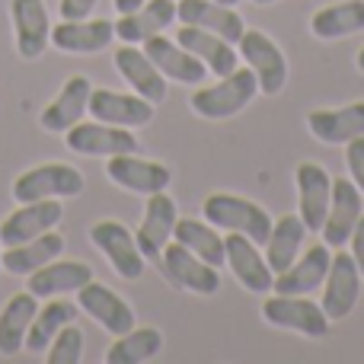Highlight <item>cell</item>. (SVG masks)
<instances>
[{"instance_id":"obj_1","label":"cell","mask_w":364,"mask_h":364,"mask_svg":"<svg viewBox=\"0 0 364 364\" xmlns=\"http://www.w3.org/2000/svg\"><path fill=\"white\" fill-rule=\"evenodd\" d=\"M259 93V80L250 68H233L224 74L214 87H201L192 93V109L201 119H230V115L243 112Z\"/></svg>"},{"instance_id":"obj_2","label":"cell","mask_w":364,"mask_h":364,"mask_svg":"<svg viewBox=\"0 0 364 364\" xmlns=\"http://www.w3.org/2000/svg\"><path fill=\"white\" fill-rule=\"evenodd\" d=\"M201 214H205L208 224L246 233L259 246H265L269 230H272V214L262 205H256L250 198H240V195H227V192L208 195L205 205H201Z\"/></svg>"},{"instance_id":"obj_3","label":"cell","mask_w":364,"mask_h":364,"mask_svg":"<svg viewBox=\"0 0 364 364\" xmlns=\"http://www.w3.org/2000/svg\"><path fill=\"white\" fill-rule=\"evenodd\" d=\"M262 320L278 329H291L307 339H323L329 333V316L323 304L310 301L304 294H275L262 304Z\"/></svg>"},{"instance_id":"obj_4","label":"cell","mask_w":364,"mask_h":364,"mask_svg":"<svg viewBox=\"0 0 364 364\" xmlns=\"http://www.w3.org/2000/svg\"><path fill=\"white\" fill-rule=\"evenodd\" d=\"M83 176L77 166L68 164H42L36 170H26L23 176L13 182V198L19 205L42 198H77L83 192Z\"/></svg>"},{"instance_id":"obj_5","label":"cell","mask_w":364,"mask_h":364,"mask_svg":"<svg viewBox=\"0 0 364 364\" xmlns=\"http://www.w3.org/2000/svg\"><path fill=\"white\" fill-rule=\"evenodd\" d=\"M240 55H243L246 68L256 74L259 80V93L265 96H278L288 83V61H284L282 48L275 45V38H269L259 29H246L240 38Z\"/></svg>"},{"instance_id":"obj_6","label":"cell","mask_w":364,"mask_h":364,"mask_svg":"<svg viewBox=\"0 0 364 364\" xmlns=\"http://www.w3.org/2000/svg\"><path fill=\"white\" fill-rule=\"evenodd\" d=\"M361 272L355 265L352 252H336L333 262H329V272L323 278V310H326L329 323H342L348 314L355 310L361 297Z\"/></svg>"},{"instance_id":"obj_7","label":"cell","mask_w":364,"mask_h":364,"mask_svg":"<svg viewBox=\"0 0 364 364\" xmlns=\"http://www.w3.org/2000/svg\"><path fill=\"white\" fill-rule=\"evenodd\" d=\"M90 240H93V246L112 262V269L125 282H138L144 275L147 259L141 256L138 243H134V233L125 224H119V220H96L90 227Z\"/></svg>"},{"instance_id":"obj_8","label":"cell","mask_w":364,"mask_h":364,"mask_svg":"<svg viewBox=\"0 0 364 364\" xmlns=\"http://www.w3.org/2000/svg\"><path fill=\"white\" fill-rule=\"evenodd\" d=\"M68 141L64 144L74 154L83 157H115V154H138V138L132 134V128L106 125V122H77L74 128H68Z\"/></svg>"},{"instance_id":"obj_9","label":"cell","mask_w":364,"mask_h":364,"mask_svg":"<svg viewBox=\"0 0 364 364\" xmlns=\"http://www.w3.org/2000/svg\"><path fill=\"white\" fill-rule=\"evenodd\" d=\"M166 278H170L176 288L192 291V294H218L220 288V275L211 262H205L201 256H195L192 250H186L182 243H166L164 256H160Z\"/></svg>"},{"instance_id":"obj_10","label":"cell","mask_w":364,"mask_h":364,"mask_svg":"<svg viewBox=\"0 0 364 364\" xmlns=\"http://www.w3.org/2000/svg\"><path fill=\"white\" fill-rule=\"evenodd\" d=\"M364 214V192L355 186L352 179H333V198H329V211L326 220H323L320 233H323V243L326 246H348V237H352L355 224Z\"/></svg>"},{"instance_id":"obj_11","label":"cell","mask_w":364,"mask_h":364,"mask_svg":"<svg viewBox=\"0 0 364 364\" xmlns=\"http://www.w3.org/2000/svg\"><path fill=\"white\" fill-rule=\"evenodd\" d=\"M64 218L61 198H42V201H26L19 205L10 218L0 224V243L4 246H19L29 240L42 237V233L55 230Z\"/></svg>"},{"instance_id":"obj_12","label":"cell","mask_w":364,"mask_h":364,"mask_svg":"<svg viewBox=\"0 0 364 364\" xmlns=\"http://www.w3.org/2000/svg\"><path fill=\"white\" fill-rule=\"evenodd\" d=\"M227 250V265L237 275V282L243 284L252 294H272V284H275V272L269 269L265 256L259 252V243H252L246 233L230 230L224 240Z\"/></svg>"},{"instance_id":"obj_13","label":"cell","mask_w":364,"mask_h":364,"mask_svg":"<svg viewBox=\"0 0 364 364\" xmlns=\"http://www.w3.org/2000/svg\"><path fill=\"white\" fill-rule=\"evenodd\" d=\"M176 201L164 192H151L144 205V220H141L138 233H134V243H138L141 256L160 262L164 256V246L173 240V227H176Z\"/></svg>"},{"instance_id":"obj_14","label":"cell","mask_w":364,"mask_h":364,"mask_svg":"<svg viewBox=\"0 0 364 364\" xmlns=\"http://www.w3.org/2000/svg\"><path fill=\"white\" fill-rule=\"evenodd\" d=\"M297 182V214L307 224V230H320L329 211V198H333V176L326 173V166L304 160L294 170Z\"/></svg>"},{"instance_id":"obj_15","label":"cell","mask_w":364,"mask_h":364,"mask_svg":"<svg viewBox=\"0 0 364 364\" xmlns=\"http://www.w3.org/2000/svg\"><path fill=\"white\" fill-rule=\"evenodd\" d=\"M87 112L96 122L119 128H141L154 119V102H147L138 93H115V90H93Z\"/></svg>"},{"instance_id":"obj_16","label":"cell","mask_w":364,"mask_h":364,"mask_svg":"<svg viewBox=\"0 0 364 364\" xmlns=\"http://www.w3.org/2000/svg\"><path fill=\"white\" fill-rule=\"evenodd\" d=\"M77 304H80L83 314H90L96 323H100L106 333L112 336H125L128 329H134V310L115 294L112 288L100 282H87L80 291H77Z\"/></svg>"},{"instance_id":"obj_17","label":"cell","mask_w":364,"mask_h":364,"mask_svg":"<svg viewBox=\"0 0 364 364\" xmlns=\"http://www.w3.org/2000/svg\"><path fill=\"white\" fill-rule=\"evenodd\" d=\"M106 173L115 186L128 188V192H138V195L164 192L173 179V173L166 170L164 164H157V160H141L138 154H115V157H109Z\"/></svg>"},{"instance_id":"obj_18","label":"cell","mask_w":364,"mask_h":364,"mask_svg":"<svg viewBox=\"0 0 364 364\" xmlns=\"http://www.w3.org/2000/svg\"><path fill=\"white\" fill-rule=\"evenodd\" d=\"M176 19L182 26H198V29L214 32V36L227 38V42H233V45H237L246 32L243 16H240L233 6L214 4V0H176Z\"/></svg>"},{"instance_id":"obj_19","label":"cell","mask_w":364,"mask_h":364,"mask_svg":"<svg viewBox=\"0 0 364 364\" xmlns=\"http://www.w3.org/2000/svg\"><path fill=\"white\" fill-rule=\"evenodd\" d=\"M115 36L112 19H64L51 29V45L68 55H96V51L109 48Z\"/></svg>"},{"instance_id":"obj_20","label":"cell","mask_w":364,"mask_h":364,"mask_svg":"<svg viewBox=\"0 0 364 364\" xmlns=\"http://www.w3.org/2000/svg\"><path fill=\"white\" fill-rule=\"evenodd\" d=\"M13 29H16V51L23 61H36L42 51L48 48L51 26H48V10L45 0H13Z\"/></svg>"},{"instance_id":"obj_21","label":"cell","mask_w":364,"mask_h":364,"mask_svg":"<svg viewBox=\"0 0 364 364\" xmlns=\"http://www.w3.org/2000/svg\"><path fill=\"white\" fill-rule=\"evenodd\" d=\"M144 55L151 58L154 64H157L160 74L170 77V80H176V83L198 87V83L208 77L205 64H201L188 48H182L179 42H170V38H164V32L147 38V42H144Z\"/></svg>"},{"instance_id":"obj_22","label":"cell","mask_w":364,"mask_h":364,"mask_svg":"<svg viewBox=\"0 0 364 364\" xmlns=\"http://www.w3.org/2000/svg\"><path fill=\"white\" fill-rule=\"evenodd\" d=\"M329 262H333V252H329L326 243L320 246H310L307 252L291 262V269L278 272L275 284H272V294H310L323 284L329 272Z\"/></svg>"},{"instance_id":"obj_23","label":"cell","mask_w":364,"mask_h":364,"mask_svg":"<svg viewBox=\"0 0 364 364\" xmlns=\"http://www.w3.org/2000/svg\"><path fill=\"white\" fill-rule=\"evenodd\" d=\"M115 68L125 77V83L134 90L138 96H144L147 102H164L166 100V77L157 70V64L144 55V48H134V45H122L115 51Z\"/></svg>"},{"instance_id":"obj_24","label":"cell","mask_w":364,"mask_h":364,"mask_svg":"<svg viewBox=\"0 0 364 364\" xmlns=\"http://www.w3.org/2000/svg\"><path fill=\"white\" fill-rule=\"evenodd\" d=\"M90 93H93L90 77H83V74L70 77V80L61 87V93L55 96V102L45 106L38 125L51 134H64L68 128H74L77 122L83 119V112H87V106H90Z\"/></svg>"},{"instance_id":"obj_25","label":"cell","mask_w":364,"mask_h":364,"mask_svg":"<svg viewBox=\"0 0 364 364\" xmlns=\"http://www.w3.org/2000/svg\"><path fill=\"white\" fill-rule=\"evenodd\" d=\"M307 128L323 144H348L364 134V102H348L339 109H314Z\"/></svg>"},{"instance_id":"obj_26","label":"cell","mask_w":364,"mask_h":364,"mask_svg":"<svg viewBox=\"0 0 364 364\" xmlns=\"http://www.w3.org/2000/svg\"><path fill=\"white\" fill-rule=\"evenodd\" d=\"M176 23V0H144L134 13H125L115 23V36L125 45L147 42L151 36H160L166 26Z\"/></svg>"},{"instance_id":"obj_27","label":"cell","mask_w":364,"mask_h":364,"mask_svg":"<svg viewBox=\"0 0 364 364\" xmlns=\"http://www.w3.org/2000/svg\"><path fill=\"white\" fill-rule=\"evenodd\" d=\"M176 42L182 45V48H188L201 64H205L208 74L224 77V74H230L233 68H240L233 42H227V38L214 36V32H208V29H198V26H182Z\"/></svg>"},{"instance_id":"obj_28","label":"cell","mask_w":364,"mask_h":364,"mask_svg":"<svg viewBox=\"0 0 364 364\" xmlns=\"http://www.w3.org/2000/svg\"><path fill=\"white\" fill-rule=\"evenodd\" d=\"M304 237H307V224L301 220V214H284V218L272 220L269 240H265V262L275 275L291 269V262L301 256Z\"/></svg>"},{"instance_id":"obj_29","label":"cell","mask_w":364,"mask_h":364,"mask_svg":"<svg viewBox=\"0 0 364 364\" xmlns=\"http://www.w3.org/2000/svg\"><path fill=\"white\" fill-rule=\"evenodd\" d=\"M61 252H64V237L48 230V233H42V237L29 240V243L6 246V252L0 256V265H4V272H10V275H32L36 269H42L51 259H58Z\"/></svg>"},{"instance_id":"obj_30","label":"cell","mask_w":364,"mask_h":364,"mask_svg":"<svg viewBox=\"0 0 364 364\" xmlns=\"http://www.w3.org/2000/svg\"><path fill=\"white\" fill-rule=\"evenodd\" d=\"M87 282H93V269L87 262H55L36 269L29 275V291L36 297H58L68 291H80Z\"/></svg>"},{"instance_id":"obj_31","label":"cell","mask_w":364,"mask_h":364,"mask_svg":"<svg viewBox=\"0 0 364 364\" xmlns=\"http://www.w3.org/2000/svg\"><path fill=\"white\" fill-rule=\"evenodd\" d=\"M361 29H364V0H339V4L316 10L314 19H310V32L316 38H323V42L355 36Z\"/></svg>"},{"instance_id":"obj_32","label":"cell","mask_w":364,"mask_h":364,"mask_svg":"<svg viewBox=\"0 0 364 364\" xmlns=\"http://www.w3.org/2000/svg\"><path fill=\"white\" fill-rule=\"evenodd\" d=\"M36 310H38V304H36L32 291L13 294L10 301H6V307L0 310V355H16L19 348H23Z\"/></svg>"},{"instance_id":"obj_33","label":"cell","mask_w":364,"mask_h":364,"mask_svg":"<svg viewBox=\"0 0 364 364\" xmlns=\"http://www.w3.org/2000/svg\"><path fill=\"white\" fill-rule=\"evenodd\" d=\"M173 237H176V243H182L186 250H192L195 256H201L205 262H211L214 269H220V265L227 262L224 240L218 237V227L208 224V220L176 218V227H173Z\"/></svg>"},{"instance_id":"obj_34","label":"cell","mask_w":364,"mask_h":364,"mask_svg":"<svg viewBox=\"0 0 364 364\" xmlns=\"http://www.w3.org/2000/svg\"><path fill=\"white\" fill-rule=\"evenodd\" d=\"M164 348V333L154 326H134L125 336H115L112 348L106 352V364H144L157 358Z\"/></svg>"},{"instance_id":"obj_35","label":"cell","mask_w":364,"mask_h":364,"mask_svg":"<svg viewBox=\"0 0 364 364\" xmlns=\"http://www.w3.org/2000/svg\"><path fill=\"white\" fill-rule=\"evenodd\" d=\"M74 320H77V307L70 301H48L32 316V326H29V333H26L23 348L26 352H45V348L51 346V339Z\"/></svg>"},{"instance_id":"obj_36","label":"cell","mask_w":364,"mask_h":364,"mask_svg":"<svg viewBox=\"0 0 364 364\" xmlns=\"http://www.w3.org/2000/svg\"><path fill=\"white\" fill-rule=\"evenodd\" d=\"M51 352H48V364H77L83 358V333L68 323L61 333L51 339Z\"/></svg>"},{"instance_id":"obj_37","label":"cell","mask_w":364,"mask_h":364,"mask_svg":"<svg viewBox=\"0 0 364 364\" xmlns=\"http://www.w3.org/2000/svg\"><path fill=\"white\" fill-rule=\"evenodd\" d=\"M346 164L348 173H352V182L364 192V134L346 144Z\"/></svg>"},{"instance_id":"obj_38","label":"cell","mask_w":364,"mask_h":364,"mask_svg":"<svg viewBox=\"0 0 364 364\" xmlns=\"http://www.w3.org/2000/svg\"><path fill=\"white\" fill-rule=\"evenodd\" d=\"M100 0H61V16L64 19H87L96 10Z\"/></svg>"},{"instance_id":"obj_39","label":"cell","mask_w":364,"mask_h":364,"mask_svg":"<svg viewBox=\"0 0 364 364\" xmlns=\"http://www.w3.org/2000/svg\"><path fill=\"white\" fill-rule=\"evenodd\" d=\"M348 246H352V259H355V265H358V272L364 278V214L358 218V224H355L352 237H348Z\"/></svg>"},{"instance_id":"obj_40","label":"cell","mask_w":364,"mask_h":364,"mask_svg":"<svg viewBox=\"0 0 364 364\" xmlns=\"http://www.w3.org/2000/svg\"><path fill=\"white\" fill-rule=\"evenodd\" d=\"M115 10H119V16H125V13H134L138 6H144V0H112Z\"/></svg>"},{"instance_id":"obj_41","label":"cell","mask_w":364,"mask_h":364,"mask_svg":"<svg viewBox=\"0 0 364 364\" xmlns=\"http://www.w3.org/2000/svg\"><path fill=\"white\" fill-rule=\"evenodd\" d=\"M355 64H358V70H361V74H364V48L358 51V61H355Z\"/></svg>"},{"instance_id":"obj_42","label":"cell","mask_w":364,"mask_h":364,"mask_svg":"<svg viewBox=\"0 0 364 364\" xmlns=\"http://www.w3.org/2000/svg\"><path fill=\"white\" fill-rule=\"evenodd\" d=\"M214 4H224V6H237L240 0H214Z\"/></svg>"},{"instance_id":"obj_43","label":"cell","mask_w":364,"mask_h":364,"mask_svg":"<svg viewBox=\"0 0 364 364\" xmlns=\"http://www.w3.org/2000/svg\"><path fill=\"white\" fill-rule=\"evenodd\" d=\"M252 4H259V6H265V4H275V0H252Z\"/></svg>"},{"instance_id":"obj_44","label":"cell","mask_w":364,"mask_h":364,"mask_svg":"<svg viewBox=\"0 0 364 364\" xmlns=\"http://www.w3.org/2000/svg\"><path fill=\"white\" fill-rule=\"evenodd\" d=\"M0 256H4V252H0ZM0 269H4V265H0Z\"/></svg>"}]
</instances>
